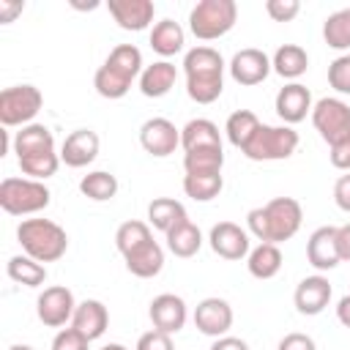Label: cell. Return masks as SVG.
<instances>
[{
    "mask_svg": "<svg viewBox=\"0 0 350 350\" xmlns=\"http://www.w3.org/2000/svg\"><path fill=\"white\" fill-rule=\"evenodd\" d=\"M301 202L293 197H273L262 208H252L246 213L249 232L262 243H284L301 230Z\"/></svg>",
    "mask_w": 350,
    "mask_h": 350,
    "instance_id": "1",
    "label": "cell"
},
{
    "mask_svg": "<svg viewBox=\"0 0 350 350\" xmlns=\"http://www.w3.org/2000/svg\"><path fill=\"white\" fill-rule=\"evenodd\" d=\"M186 93L197 104H213L224 90V60L213 46H194L183 57Z\"/></svg>",
    "mask_w": 350,
    "mask_h": 350,
    "instance_id": "2",
    "label": "cell"
},
{
    "mask_svg": "<svg viewBox=\"0 0 350 350\" xmlns=\"http://www.w3.org/2000/svg\"><path fill=\"white\" fill-rule=\"evenodd\" d=\"M16 241L27 257L38 262H55L68 249L66 230L52 219H25L16 227Z\"/></svg>",
    "mask_w": 350,
    "mask_h": 350,
    "instance_id": "3",
    "label": "cell"
},
{
    "mask_svg": "<svg viewBox=\"0 0 350 350\" xmlns=\"http://www.w3.org/2000/svg\"><path fill=\"white\" fill-rule=\"evenodd\" d=\"M235 19H238L235 0H200L189 14V30L200 41H213L227 36Z\"/></svg>",
    "mask_w": 350,
    "mask_h": 350,
    "instance_id": "4",
    "label": "cell"
},
{
    "mask_svg": "<svg viewBox=\"0 0 350 350\" xmlns=\"http://www.w3.org/2000/svg\"><path fill=\"white\" fill-rule=\"evenodd\" d=\"M52 194L44 180L33 178H5L0 183V208L11 216H30L49 205Z\"/></svg>",
    "mask_w": 350,
    "mask_h": 350,
    "instance_id": "5",
    "label": "cell"
},
{
    "mask_svg": "<svg viewBox=\"0 0 350 350\" xmlns=\"http://www.w3.org/2000/svg\"><path fill=\"white\" fill-rule=\"evenodd\" d=\"M298 148V131L293 126H265L260 123L252 142L241 150L252 161H282L290 159Z\"/></svg>",
    "mask_w": 350,
    "mask_h": 350,
    "instance_id": "6",
    "label": "cell"
},
{
    "mask_svg": "<svg viewBox=\"0 0 350 350\" xmlns=\"http://www.w3.org/2000/svg\"><path fill=\"white\" fill-rule=\"evenodd\" d=\"M44 96L36 85H14L0 93V123L11 126H30V120L41 112Z\"/></svg>",
    "mask_w": 350,
    "mask_h": 350,
    "instance_id": "7",
    "label": "cell"
},
{
    "mask_svg": "<svg viewBox=\"0 0 350 350\" xmlns=\"http://www.w3.org/2000/svg\"><path fill=\"white\" fill-rule=\"evenodd\" d=\"M312 123L331 148L350 137V104L342 98H320L312 107Z\"/></svg>",
    "mask_w": 350,
    "mask_h": 350,
    "instance_id": "8",
    "label": "cell"
},
{
    "mask_svg": "<svg viewBox=\"0 0 350 350\" xmlns=\"http://www.w3.org/2000/svg\"><path fill=\"white\" fill-rule=\"evenodd\" d=\"M74 309H77V301H74V293L63 284H55V287H46L38 301H36V314L38 320L46 325V328H60L66 325L71 317H74Z\"/></svg>",
    "mask_w": 350,
    "mask_h": 350,
    "instance_id": "9",
    "label": "cell"
},
{
    "mask_svg": "<svg viewBox=\"0 0 350 350\" xmlns=\"http://www.w3.org/2000/svg\"><path fill=\"white\" fill-rule=\"evenodd\" d=\"M139 145L145 148V153L164 159L180 145V129H175V123L167 118H150L139 126Z\"/></svg>",
    "mask_w": 350,
    "mask_h": 350,
    "instance_id": "10",
    "label": "cell"
},
{
    "mask_svg": "<svg viewBox=\"0 0 350 350\" xmlns=\"http://www.w3.org/2000/svg\"><path fill=\"white\" fill-rule=\"evenodd\" d=\"M194 325L200 334L205 336H227V331L232 328V306L224 301V298H202L194 309Z\"/></svg>",
    "mask_w": 350,
    "mask_h": 350,
    "instance_id": "11",
    "label": "cell"
},
{
    "mask_svg": "<svg viewBox=\"0 0 350 350\" xmlns=\"http://www.w3.org/2000/svg\"><path fill=\"white\" fill-rule=\"evenodd\" d=\"M148 314H150L153 328L161 331V334H170V336L178 334V331L186 325V317H189L186 301H183L180 295H175V293H161V295H156V298L150 301Z\"/></svg>",
    "mask_w": 350,
    "mask_h": 350,
    "instance_id": "12",
    "label": "cell"
},
{
    "mask_svg": "<svg viewBox=\"0 0 350 350\" xmlns=\"http://www.w3.org/2000/svg\"><path fill=\"white\" fill-rule=\"evenodd\" d=\"M208 243L211 249L224 257V260H243L249 257V232L241 230L235 221H219L211 227V235H208Z\"/></svg>",
    "mask_w": 350,
    "mask_h": 350,
    "instance_id": "13",
    "label": "cell"
},
{
    "mask_svg": "<svg viewBox=\"0 0 350 350\" xmlns=\"http://www.w3.org/2000/svg\"><path fill=\"white\" fill-rule=\"evenodd\" d=\"M271 74V57L262 52V49H241L232 55L230 60V77L238 82V85H260L265 77Z\"/></svg>",
    "mask_w": 350,
    "mask_h": 350,
    "instance_id": "14",
    "label": "cell"
},
{
    "mask_svg": "<svg viewBox=\"0 0 350 350\" xmlns=\"http://www.w3.org/2000/svg\"><path fill=\"white\" fill-rule=\"evenodd\" d=\"M98 145H101V139H98L96 131H90V129H77V131H71V134L63 139L60 161H63L66 167H74V170L88 167V164L98 156Z\"/></svg>",
    "mask_w": 350,
    "mask_h": 350,
    "instance_id": "15",
    "label": "cell"
},
{
    "mask_svg": "<svg viewBox=\"0 0 350 350\" xmlns=\"http://www.w3.org/2000/svg\"><path fill=\"white\" fill-rule=\"evenodd\" d=\"M306 260L317 271H331L342 262L339 243H336V227H317L306 241Z\"/></svg>",
    "mask_w": 350,
    "mask_h": 350,
    "instance_id": "16",
    "label": "cell"
},
{
    "mask_svg": "<svg viewBox=\"0 0 350 350\" xmlns=\"http://www.w3.org/2000/svg\"><path fill=\"white\" fill-rule=\"evenodd\" d=\"M276 115L284 120V126L301 123L312 112V93L301 82H290L276 93Z\"/></svg>",
    "mask_w": 350,
    "mask_h": 350,
    "instance_id": "17",
    "label": "cell"
},
{
    "mask_svg": "<svg viewBox=\"0 0 350 350\" xmlns=\"http://www.w3.org/2000/svg\"><path fill=\"white\" fill-rule=\"evenodd\" d=\"M293 301H295V309L301 314H306V317L320 314L328 306V301H331V284H328V279L320 276V273L301 279L298 287H295V293H293Z\"/></svg>",
    "mask_w": 350,
    "mask_h": 350,
    "instance_id": "18",
    "label": "cell"
},
{
    "mask_svg": "<svg viewBox=\"0 0 350 350\" xmlns=\"http://www.w3.org/2000/svg\"><path fill=\"white\" fill-rule=\"evenodd\" d=\"M112 19L118 22V27L123 30H145L153 22L156 5L150 0H109L107 3Z\"/></svg>",
    "mask_w": 350,
    "mask_h": 350,
    "instance_id": "19",
    "label": "cell"
},
{
    "mask_svg": "<svg viewBox=\"0 0 350 350\" xmlns=\"http://www.w3.org/2000/svg\"><path fill=\"white\" fill-rule=\"evenodd\" d=\"M71 325H74L82 336H88V339L93 342V339H98V336L107 331V325H109V312H107V306H104L101 301L85 298L82 304H77L74 317H71Z\"/></svg>",
    "mask_w": 350,
    "mask_h": 350,
    "instance_id": "20",
    "label": "cell"
},
{
    "mask_svg": "<svg viewBox=\"0 0 350 350\" xmlns=\"http://www.w3.org/2000/svg\"><path fill=\"white\" fill-rule=\"evenodd\" d=\"M123 260H126V268H129L134 276H139V279H153V276H159L161 268H164V249L150 238L148 243H142V246L131 249L129 254H123Z\"/></svg>",
    "mask_w": 350,
    "mask_h": 350,
    "instance_id": "21",
    "label": "cell"
},
{
    "mask_svg": "<svg viewBox=\"0 0 350 350\" xmlns=\"http://www.w3.org/2000/svg\"><path fill=\"white\" fill-rule=\"evenodd\" d=\"M178 71L170 60H156L153 66H145L139 74V90L148 98H161L175 88Z\"/></svg>",
    "mask_w": 350,
    "mask_h": 350,
    "instance_id": "22",
    "label": "cell"
},
{
    "mask_svg": "<svg viewBox=\"0 0 350 350\" xmlns=\"http://www.w3.org/2000/svg\"><path fill=\"white\" fill-rule=\"evenodd\" d=\"M49 150H55V137H52V131L44 123L22 126L16 131V137H14V153H16V159L36 156V153H49Z\"/></svg>",
    "mask_w": 350,
    "mask_h": 350,
    "instance_id": "23",
    "label": "cell"
},
{
    "mask_svg": "<svg viewBox=\"0 0 350 350\" xmlns=\"http://www.w3.org/2000/svg\"><path fill=\"white\" fill-rule=\"evenodd\" d=\"M180 145L183 150H200V148H221L219 126L208 118H194L180 129Z\"/></svg>",
    "mask_w": 350,
    "mask_h": 350,
    "instance_id": "24",
    "label": "cell"
},
{
    "mask_svg": "<svg viewBox=\"0 0 350 350\" xmlns=\"http://www.w3.org/2000/svg\"><path fill=\"white\" fill-rule=\"evenodd\" d=\"M186 219H189V213H186L183 202H178L172 197H156L148 205V221H150V227L153 230H161L164 235L172 227H178L180 221H186Z\"/></svg>",
    "mask_w": 350,
    "mask_h": 350,
    "instance_id": "25",
    "label": "cell"
},
{
    "mask_svg": "<svg viewBox=\"0 0 350 350\" xmlns=\"http://www.w3.org/2000/svg\"><path fill=\"white\" fill-rule=\"evenodd\" d=\"M183 44H186V33H183V27L178 22L161 19V22L153 25V30H150V49L159 52L161 57L178 55L183 49Z\"/></svg>",
    "mask_w": 350,
    "mask_h": 350,
    "instance_id": "26",
    "label": "cell"
},
{
    "mask_svg": "<svg viewBox=\"0 0 350 350\" xmlns=\"http://www.w3.org/2000/svg\"><path fill=\"white\" fill-rule=\"evenodd\" d=\"M271 68L284 79H298L309 68V55L298 44H282L271 57Z\"/></svg>",
    "mask_w": 350,
    "mask_h": 350,
    "instance_id": "27",
    "label": "cell"
},
{
    "mask_svg": "<svg viewBox=\"0 0 350 350\" xmlns=\"http://www.w3.org/2000/svg\"><path fill=\"white\" fill-rule=\"evenodd\" d=\"M246 268L254 279H273L282 271V252L276 243H260L249 252Z\"/></svg>",
    "mask_w": 350,
    "mask_h": 350,
    "instance_id": "28",
    "label": "cell"
},
{
    "mask_svg": "<svg viewBox=\"0 0 350 350\" xmlns=\"http://www.w3.org/2000/svg\"><path fill=\"white\" fill-rule=\"evenodd\" d=\"M202 246V232L194 221H180L178 227H172L167 232V249L175 254V257H194Z\"/></svg>",
    "mask_w": 350,
    "mask_h": 350,
    "instance_id": "29",
    "label": "cell"
},
{
    "mask_svg": "<svg viewBox=\"0 0 350 350\" xmlns=\"http://www.w3.org/2000/svg\"><path fill=\"white\" fill-rule=\"evenodd\" d=\"M5 271H8V276H11L14 282H19V284H25V287H41V284L46 282V268H44V262H38V260H33V257H27V254H14V257L8 260V265H5Z\"/></svg>",
    "mask_w": 350,
    "mask_h": 350,
    "instance_id": "30",
    "label": "cell"
},
{
    "mask_svg": "<svg viewBox=\"0 0 350 350\" xmlns=\"http://www.w3.org/2000/svg\"><path fill=\"white\" fill-rule=\"evenodd\" d=\"M107 66L112 71H118L120 77H126L129 82H134L139 74H142V52L134 46V44H118L109 57H107Z\"/></svg>",
    "mask_w": 350,
    "mask_h": 350,
    "instance_id": "31",
    "label": "cell"
},
{
    "mask_svg": "<svg viewBox=\"0 0 350 350\" xmlns=\"http://www.w3.org/2000/svg\"><path fill=\"white\" fill-rule=\"evenodd\" d=\"M257 129H260V120H257V115H254L252 109H238V112H232V115L227 118V126H224L227 139H230L235 148H241V150L252 142V137L257 134Z\"/></svg>",
    "mask_w": 350,
    "mask_h": 350,
    "instance_id": "32",
    "label": "cell"
},
{
    "mask_svg": "<svg viewBox=\"0 0 350 350\" xmlns=\"http://www.w3.org/2000/svg\"><path fill=\"white\" fill-rule=\"evenodd\" d=\"M221 167H224L221 148H200V150H189L183 156L186 175H213V172H221Z\"/></svg>",
    "mask_w": 350,
    "mask_h": 350,
    "instance_id": "33",
    "label": "cell"
},
{
    "mask_svg": "<svg viewBox=\"0 0 350 350\" xmlns=\"http://www.w3.org/2000/svg\"><path fill=\"white\" fill-rule=\"evenodd\" d=\"M79 191L93 202H107V200H112L118 194V178L112 172H104V170L88 172L79 180Z\"/></svg>",
    "mask_w": 350,
    "mask_h": 350,
    "instance_id": "34",
    "label": "cell"
},
{
    "mask_svg": "<svg viewBox=\"0 0 350 350\" xmlns=\"http://www.w3.org/2000/svg\"><path fill=\"white\" fill-rule=\"evenodd\" d=\"M221 189H224L221 172H213V175H183V191L194 202H211L213 197H219Z\"/></svg>",
    "mask_w": 350,
    "mask_h": 350,
    "instance_id": "35",
    "label": "cell"
},
{
    "mask_svg": "<svg viewBox=\"0 0 350 350\" xmlns=\"http://www.w3.org/2000/svg\"><path fill=\"white\" fill-rule=\"evenodd\" d=\"M323 38L331 49H350V8H342L325 19Z\"/></svg>",
    "mask_w": 350,
    "mask_h": 350,
    "instance_id": "36",
    "label": "cell"
},
{
    "mask_svg": "<svg viewBox=\"0 0 350 350\" xmlns=\"http://www.w3.org/2000/svg\"><path fill=\"white\" fill-rule=\"evenodd\" d=\"M19 161V170L25 175H30L33 180H46L57 172L60 167V153L49 150V153H36V156H25V159H16Z\"/></svg>",
    "mask_w": 350,
    "mask_h": 350,
    "instance_id": "37",
    "label": "cell"
},
{
    "mask_svg": "<svg viewBox=\"0 0 350 350\" xmlns=\"http://www.w3.org/2000/svg\"><path fill=\"white\" fill-rule=\"evenodd\" d=\"M150 238H153V235H150V227H148L145 221L131 219V221H123V224L118 227V232H115V246H118L120 254H129L131 249L148 243Z\"/></svg>",
    "mask_w": 350,
    "mask_h": 350,
    "instance_id": "38",
    "label": "cell"
},
{
    "mask_svg": "<svg viewBox=\"0 0 350 350\" xmlns=\"http://www.w3.org/2000/svg\"><path fill=\"white\" fill-rule=\"evenodd\" d=\"M93 88H96V93L104 96V98H123V96L129 93L131 82H129L126 77H120L118 71H112V68L104 63V66L96 71V77H93Z\"/></svg>",
    "mask_w": 350,
    "mask_h": 350,
    "instance_id": "39",
    "label": "cell"
},
{
    "mask_svg": "<svg viewBox=\"0 0 350 350\" xmlns=\"http://www.w3.org/2000/svg\"><path fill=\"white\" fill-rule=\"evenodd\" d=\"M328 85L336 93L350 96V55H342L328 66Z\"/></svg>",
    "mask_w": 350,
    "mask_h": 350,
    "instance_id": "40",
    "label": "cell"
},
{
    "mask_svg": "<svg viewBox=\"0 0 350 350\" xmlns=\"http://www.w3.org/2000/svg\"><path fill=\"white\" fill-rule=\"evenodd\" d=\"M52 350H90V339L82 336L74 325L71 328H60L52 339Z\"/></svg>",
    "mask_w": 350,
    "mask_h": 350,
    "instance_id": "41",
    "label": "cell"
},
{
    "mask_svg": "<svg viewBox=\"0 0 350 350\" xmlns=\"http://www.w3.org/2000/svg\"><path fill=\"white\" fill-rule=\"evenodd\" d=\"M265 11H268V16L273 22H290V19L298 16L301 3L298 0H268L265 3Z\"/></svg>",
    "mask_w": 350,
    "mask_h": 350,
    "instance_id": "42",
    "label": "cell"
},
{
    "mask_svg": "<svg viewBox=\"0 0 350 350\" xmlns=\"http://www.w3.org/2000/svg\"><path fill=\"white\" fill-rule=\"evenodd\" d=\"M134 350H175V345H172V336L170 334H161V331H148V334H142L139 339H137V347Z\"/></svg>",
    "mask_w": 350,
    "mask_h": 350,
    "instance_id": "43",
    "label": "cell"
},
{
    "mask_svg": "<svg viewBox=\"0 0 350 350\" xmlns=\"http://www.w3.org/2000/svg\"><path fill=\"white\" fill-rule=\"evenodd\" d=\"M331 164L336 167V170H345V172H350V137L347 139H342V142H336V145H331Z\"/></svg>",
    "mask_w": 350,
    "mask_h": 350,
    "instance_id": "44",
    "label": "cell"
},
{
    "mask_svg": "<svg viewBox=\"0 0 350 350\" xmlns=\"http://www.w3.org/2000/svg\"><path fill=\"white\" fill-rule=\"evenodd\" d=\"M276 350H317V347H314V339H312V336L293 331V334H287V336L279 342Z\"/></svg>",
    "mask_w": 350,
    "mask_h": 350,
    "instance_id": "45",
    "label": "cell"
},
{
    "mask_svg": "<svg viewBox=\"0 0 350 350\" xmlns=\"http://www.w3.org/2000/svg\"><path fill=\"white\" fill-rule=\"evenodd\" d=\"M334 202H336L345 213H350V172L342 175V178L334 183Z\"/></svg>",
    "mask_w": 350,
    "mask_h": 350,
    "instance_id": "46",
    "label": "cell"
},
{
    "mask_svg": "<svg viewBox=\"0 0 350 350\" xmlns=\"http://www.w3.org/2000/svg\"><path fill=\"white\" fill-rule=\"evenodd\" d=\"M336 243H339V257H342V262H350V224L336 227Z\"/></svg>",
    "mask_w": 350,
    "mask_h": 350,
    "instance_id": "47",
    "label": "cell"
},
{
    "mask_svg": "<svg viewBox=\"0 0 350 350\" xmlns=\"http://www.w3.org/2000/svg\"><path fill=\"white\" fill-rule=\"evenodd\" d=\"M211 350H249V345L243 339H238V336H219L211 345Z\"/></svg>",
    "mask_w": 350,
    "mask_h": 350,
    "instance_id": "48",
    "label": "cell"
},
{
    "mask_svg": "<svg viewBox=\"0 0 350 350\" xmlns=\"http://www.w3.org/2000/svg\"><path fill=\"white\" fill-rule=\"evenodd\" d=\"M22 3H11V0H0V22L3 25H8V22H14V16L16 14H22Z\"/></svg>",
    "mask_w": 350,
    "mask_h": 350,
    "instance_id": "49",
    "label": "cell"
},
{
    "mask_svg": "<svg viewBox=\"0 0 350 350\" xmlns=\"http://www.w3.org/2000/svg\"><path fill=\"white\" fill-rule=\"evenodd\" d=\"M336 317H339V323H342L345 328H350V293L339 298V304H336Z\"/></svg>",
    "mask_w": 350,
    "mask_h": 350,
    "instance_id": "50",
    "label": "cell"
},
{
    "mask_svg": "<svg viewBox=\"0 0 350 350\" xmlns=\"http://www.w3.org/2000/svg\"><path fill=\"white\" fill-rule=\"evenodd\" d=\"M101 350H129V347H123V345H118V342H112V345H104Z\"/></svg>",
    "mask_w": 350,
    "mask_h": 350,
    "instance_id": "51",
    "label": "cell"
},
{
    "mask_svg": "<svg viewBox=\"0 0 350 350\" xmlns=\"http://www.w3.org/2000/svg\"><path fill=\"white\" fill-rule=\"evenodd\" d=\"M8 350H33V347H30V345H11Z\"/></svg>",
    "mask_w": 350,
    "mask_h": 350,
    "instance_id": "52",
    "label": "cell"
}]
</instances>
